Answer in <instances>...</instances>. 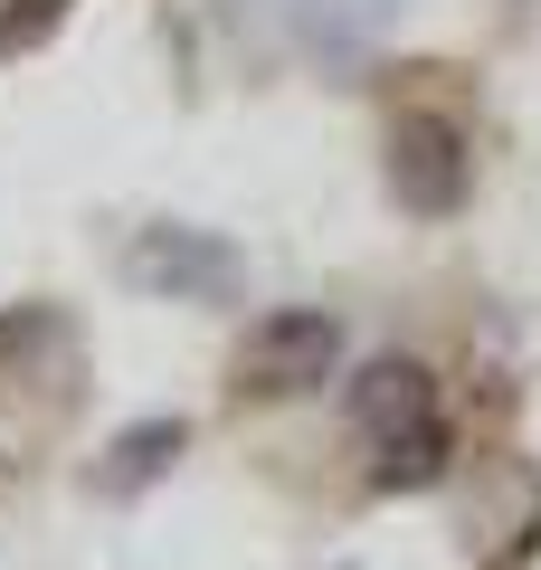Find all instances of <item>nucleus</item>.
<instances>
[{
    "label": "nucleus",
    "instance_id": "nucleus-1",
    "mask_svg": "<svg viewBox=\"0 0 541 570\" xmlns=\"http://www.w3.org/2000/svg\"><path fill=\"white\" fill-rule=\"evenodd\" d=\"M342 409H352L361 448H371V485L381 494H409V485H437L446 475V400H437V371L427 362H409V352L361 362Z\"/></svg>",
    "mask_w": 541,
    "mask_h": 570
},
{
    "label": "nucleus",
    "instance_id": "nucleus-2",
    "mask_svg": "<svg viewBox=\"0 0 541 570\" xmlns=\"http://www.w3.org/2000/svg\"><path fill=\"white\" fill-rule=\"evenodd\" d=\"M342 362V324L314 305H266V324H247L238 362H228V381H238V400H304V390H323Z\"/></svg>",
    "mask_w": 541,
    "mask_h": 570
},
{
    "label": "nucleus",
    "instance_id": "nucleus-3",
    "mask_svg": "<svg viewBox=\"0 0 541 570\" xmlns=\"http://www.w3.org/2000/svg\"><path fill=\"white\" fill-rule=\"evenodd\" d=\"M124 276L142 285V295H161V305H238L247 295V257L219 238V228H134V247H124Z\"/></svg>",
    "mask_w": 541,
    "mask_h": 570
},
{
    "label": "nucleus",
    "instance_id": "nucleus-4",
    "mask_svg": "<svg viewBox=\"0 0 541 570\" xmlns=\"http://www.w3.org/2000/svg\"><path fill=\"white\" fill-rule=\"evenodd\" d=\"M390 190L419 219H456L475 200V153L446 115H390Z\"/></svg>",
    "mask_w": 541,
    "mask_h": 570
},
{
    "label": "nucleus",
    "instance_id": "nucleus-5",
    "mask_svg": "<svg viewBox=\"0 0 541 570\" xmlns=\"http://www.w3.org/2000/svg\"><path fill=\"white\" fill-rule=\"evenodd\" d=\"M180 448H190V428H180V419H142V428H124L115 456H105V485H115V494H142Z\"/></svg>",
    "mask_w": 541,
    "mask_h": 570
},
{
    "label": "nucleus",
    "instance_id": "nucleus-6",
    "mask_svg": "<svg viewBox=\"0 0 541 570\" xmlns=\"http://www.w3.org/2000/svg\"><path fill=\"white\" fill-rule=\"evenodd\" d=\"M67 10H77V0H0V67L29 58V48H48L67 29Z\"/></svg>",
    "mask_w": 541,
    "mask_h": 570
},
{
    "label": "nucleus",
    "instance_id": "nucleus-7",
    "mask_svg": "<svg viewBox=\"0 0 541 570\" xmlns=\"http://www.w3.org/2000/svg\"><path fill=\"white\" fill-rule=\"evenodd\" d=\"M522 10H541V0H522Z\"/></svg>",
    "mask_w": 541,
    "mask_h": 570
}]
</instances>
